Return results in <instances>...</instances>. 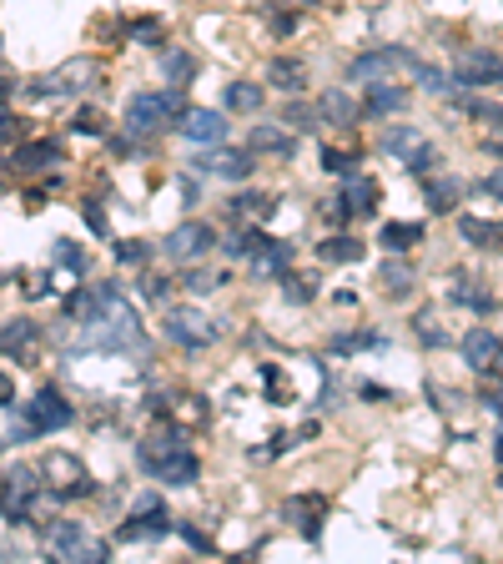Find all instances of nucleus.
<instances>
[{"instance_id":"obj_1","label":"nucleus","mask_w":503,"mask_h":564,"mask_svg":"<svg viewBox=\"0 0 503 564\" xmlns=\"http://www.w3.org/2000/svg\"><path fill=\"white\" fill-rule=\"evenodd\" d=\"M137 463H141L146 479H162V484H172V489H191L201 479V459L187 444V428H181V423H166V419L137 444Z\"/></svg>"},{"instance_id":"obj_2","label":"nucleus","mask_w":503,"mask_h":564,"mask_svg":"<svg viewBox=\"0 0 503 564\" xmlns=\"http://www.w3.org/2000/svg\"><path fill=\"white\" fill-rule=\"evenodd\" d=\"M187 111V86H172V91H137L121 111V127L131 137H156V131L176 127V116Z\"/></svg>"},{"instance_id":"obj_3","label":"nucleus","mask_w":503,"mask_h":564,"mask_svg":"<svg viewBox=\"0 0 503 564\" xmlns=\"http://www.w3.org/2000/svg\"><path fill=\"white\" fill-rule=\"evenodd\" d=\"M166 338L176 348H187V353H207V348L222 343V318H212L207 308H172L162 318Z\"/></svg>"},{"instance_id":"obj_4","label":"nucleus","mask_w":503,"mask_h":564,"mask_svg":"<svg viewBox=\"0 0 503 564\" xmlns=\"http://www.w3.org/2000/svg\"><path fill=\"white\" fill-rule=\"evenodd\" d=\"M36 499H40V474L36 469H25V463H11V469H0V514L5 519H31L36 524Z\"/></svg>"},{"instance_id":"obj_5","label":"nucleus","mask_w":503,"mask_h":564,"mask_svg":"<svg viewBox=\"0 0 503 564\" xmlns=\"http://www.w3.org/2000/svg\"><path fill=\"white\" fill-rule=\"evenodd\" d=\"M377 197H383V187H377L373 177H342V192L327 202V222H338V227H348L352 217H373L377 212Z\"/></svg>"},{"instance_id":"obj_6","label":"nucleus","mask_w":503,"mask_h":564,"mask_svg":"<svg viewBox=\"0 0 503 564\" xmlns=\"http://www.w3.org/2000/svg\"><path fill=\"white\" fill-rule=\"evenodd\" d=\"M40 474H46L50 494H56L61 504L66 499H91V494H96V479L86 474V463L75 459V454H50Z\"/></svg>"},{"instance_id":"obj_7","label":"nucleus","mask_w":503,"mask_h":564,"mask_svg":"<svg viewBox=\"0 0 503 564\" xmlns=\"http://www.w3.org/2000/svg\"><path fill=\"white\" fill-rule=\"evenodd\" d=\"M96 81H101V66L91 56H75L61 71H50L46 81H36L31 96H81V91H96Z\"/></svg>"},{"instance_id":"obj_8","label":"nucleus","mask_w":503,"mask_h":564,"mask_svg":"<svg viewBox=\"0 0 503 564\" xmlns=\"http://www.w3.org/2000/svg\"><path fill=\"white\" fill-rule=\"evenodd\" d=\"M36 434H61V428H71L75 409H71V398L61 393V388H40L36 398H25V413H21Z\"/></svg>"},{"instance_id":"obj_9","label":"nucleus","mask_w":503,"mask_h":564,"mask_svg":"<svg viewBox=\"0 0 503 564\" xmlns=\"http://www.w3.org/2000/svg\"><path fill=\"white\" fill-rule=\"evenodd\" d=\"M453 86L458 91H478V86H499L503 81V56L499 51H478V46H468V51H458V66H453Z\"/></svg>"},{"instance_id":"obj_10","label":"nucleus","mask_w":503,"mask_h":564,"mask_svg":"<svg viewBox=\"0 0 503 564\" xmlns=\"http://www.w3.org/2000/svg\"><path fill=\"white\" fill-rule=\"evenodd\" d=\"M212 247H216V227H212V222H181V227L162 242V252L172 257V262H197V257H207Z\"/></svg>"},{"instance_id":"obj_11","label":"nucleus","mask_w":503,"mask_h":564,"mask_svg":"<svg viewBox=\"0 0 503 564\" xmlns=\"http://www.w3.org/2000/svg\"><path fill=\"white\" fill-rule=\"evenodd\" d=\"M66 156V141L61 137H40V141H21L11 152V172H21V177H36V172H50L61 167Z\"/></svg>"},{"instance_id":"obj_12","label":"nucleus","mask_w":503,"mask_h":564,"mask_svg":"<svg viewBox=\"0 0 503 564\" xmlns=\"http://www.w3.org/2000/svg\"><path fill=\"white\" fill-rule=\"evenodd\" d=\"M187 141H197V146H216V141H226V116L222 111H207V106H187V111L176 116V127Z\"/></svg>"},{"instance_id":"obj_13","label":"nucleus","mask_w":503,"mask_h":564,"mask_svg":"<svg viewBox=\"0 0 503 564\" xmlns=\"http://www.w3.org/2000/svg\"><path fill=\"white\" fill-rule=\"evenodd\" d=\"M458 348H463V363L478 373V378H493V368H499V358H503V338L499 333H489V328H468Z\"/></svg>"},{"instance_id":"obj_14","label":"nucleus","mask_w":503,"mask_h":564,"mask_svg":"<svg viewBox=\"0 0 503 564\" xmlns=\"http://www.w3.org/2000/svg\"><path fill=\"white\" fill-rule=\"evenodd\" d=\"M398 61H408V51H402V46H388V51H383V46H373V51H357V56L348 61V81H363V86H373V81H388Z\"/></svg>"},{"instance_id":"obj_15","label":"nucleus","mask_w":503,"mask_h":564,"mask_svg":"<svg viewBox=\"0 0 503 564\" xmlns=\"http://www.w3.org/2000/svg\"><path fill=\"white\" fill-rule=\"evenodd\" d=\"M322 514H327V499H322V494H297V499L282 504V519H287V524L297 529L307 544H317V539H322Z\"/></svg>"},{"instance_id":"obj_16","label":"nucleus","mask_w":503,"mask_h":564,"mask_svg":"<svg viewBox=\"0 0 503 564\" xmlns=\"http://www.w3.org/2000/svg\"><path fill=\"white\" fill-rule=\"evenodd\" d=\"M207 172H216L222 181H247L252 172H257V152H247V146H222V141H216L212 152H207Z\"/></svg>"},{"instance_id":"obj_17","label":"nucleus","mask_w":503,"mask_h":564,"mask_svg":"<svg viewBox=\"0 0 503 564\" xmlns=\"http://www.w3.org/2000/svg\"><path fill=\"white\" fill-rule=\"evenodd\" d=\"M247 152H262V156H277V162H292V156H297V137H292L287 127H272V121H262V127L247 131Z\"/></svg>"},{"instance_id":"obj_18","label":"nucleus","mask_w":503,"mask_h":564,"mask_svg":"<svg viewBox=\"0 0 503 564\" xmlns=\"http://www.w3.org/2000/svg\"><path fill=\"white\" fill-rule=\"evenodd\" d=\"M287 268H292V242H282V237H267V242L252 252V278L257 282H282Z\"/></svg>"},{"instance_id":"obj_19","label":"nucleus","mask_w":503,"mask_h":564,"mask_svg":"<svg viewBox=\"0 0 503 564\" xmlns=\"http://www.w3.org/2000/svg\"><path fill=\"white\" fill-rule=\"evenodd\" d=\"M166 534H172V514H166V509H131V519L116 529L121 544H137V539H166Z\"/></svg>"},{"instance_id":"obj_20","label":"nucleus","mask_w":503,"mask_h":564,"mask_svg":"<svg viewBox=\"0 0 503 564\" xmlns=\"http://www.w3.org/2000/svg\"><path fill=\"white\" fill-rule=\"evenodd\" d=\"M463 177H423V202H428V212L433 217H448V212H458V202H463Z\"/></svg>"},{"instance_id":"obj_21","label":"nucleus","mask_w":503,"mask_h":564,"mask_svg":"<svg viewBox=\"0 0 503 564\" xmlns=\"http://www.w3.org/2000/svg\"><path fill=\"white\" fill-rule=\"evenodd\" d=\"M317 121H322V127H357L363 111H357V101H352L342 86H332V91L317 96Z\"/></svg>"},{"instance_id":"obj_22","label":"nucleus","mask_w":503,"mask_h":564,"mask_svg":"<svg viewBox=\"0 0 503 564\" xmlns=\"http://www.w3.org/2000/svg\"><path fill=\"white\" fill-rule=\"evenodd\" d=\"M408 101H413V96H408L402 86H393V81H373V86H367V101L357 106V111H363V116H377V121H383V116L408 111Z\"/></svg>"},{"instance_id":"obj_23","label":"nucleus","mask_w":503,"mask_h":564,"mask_svg":"<svg viewBox=\"0 0 503 564\" xmlns=\"http://www.w3.org/2000/svg\"><path fill=\"white\" fill-rule=\"evenodd\" d=\"M262 96H267L262 81H226L222 86V106L232 116H257L262 111Z\"/></svg>"},{"instance_id":"obj_24","label":"nucleus","mask_w":503,"mask_h":564,"mask_svg":"<svg viewBox=\"0 0 503 564\" xmlns=\"http://www.w3.org/2000/svg\"><path fill=\"white\" fill-rule=\"evenodd\" d=\"M267 86L297 96V91L307 86V61H297V56H272V61H267Z\"/></svg>"},{"instance_id":"obj_25","label":"nucleus","mask_w":503,"mask_h":564,"mask_svg":"<svg viewBox=\"0 0 503 564\" xmlns=\"http://www.w3.org/2000/svg\"><path fill=\"white\" fill-rule=\"evenodd\" d=\"M413 278H418V272L402 262V252H393L388 262L377 268V282H383V293H388V297H413V287H418Z\"/></svg>"},{"instance_id":"obj_26","label":"nucleus","mask_w":503,"mask_h":564,"mask_svg":"<svg viewBox=\"0 0 503 564\" xmlns=\"http://www.w3.org/2000/svg\"><path fill=\"white\" fill-rule=\"evenodd\" d=\"M31 343H36V322L31 318H11L5 328H0V353L5 358H31Z\"/></svg>"},{"instance_id":"obj_27","label":"nucleus","mask_w":503,"mask_h":564,"mask_svg":"<svg viewBox=\"0 0 503 564\" xmlns=\"http://www.w3.org/2000/svg\"><path fill=\"white\" fill-rule=\"evenodd\" d=\"M428 237L423 222H383L377 227V242H383V252H408V247H418Z\"/></svg>"},{"instance_id":"obj_28","label":"nucleus","mask_w":503,"mask_h":564,"mask_svg":"<svg viewBox=\"0 0 503 564\" xmlns=\"http://www.w3.org/2000/svg\"><path fill=\"white\" fill-rule=\"evenodd\" d=\"M81 544H86V529L75 524V519H61V524L46 529V550L61 554V560H75V554H81Z\"/></svg>"},{"instance_id":"obj_29","label":"nucleus","mask_w":503,"mask_h":564,"mask_svg":"<svg viewBox=\"0 0 503 564\" xmlns=\"http://www.w3.org/2000/svg\"><path fill=\"white\" fill-rule=\"evenodd\" d=\"M448 297L458 303V308H473V313H493V297L478 287V278L473 272H453V287H448Z\"/></svg>"},{"instance_id":"obj_30","label":"nucleus","mask_w":503,"mask_h":564,"mask_svg":"<svg viewBox=\"0 0 503 564\" xmlns=\"http://www.w3.org/2000/svg\"><path fill=\"white\" fill-rule=\"evenodd\" d=\"M363 252H367V242H363V237H352L348 227L332 232V237H327V242L317 247V257H322V262H342V268H348V262H357Z\"/></svg>"},{"instance_id":"obj_31","label":"nucleus","mask_w":503,"mask_h":564,"mask_svg":"<svg viewBox=\"0 0 503 564\" xmlns=\"http://www.w3.org/2000/svg\"><path fill=\"white\" fill-rule=\"evenodd\" d=\"M458 232H463L468 247H499L503 242V222H483V217H458Z\"/></svg>"},{"instance_id":"obj_32","label":"nucleus","mask_w":503,"mask_h":564,"mask_svg":"<svg viewBox=\"0 0 503 564\" xmlns=\"http://www.w3.org/2000/svg\"><path fill=\"white\" fill-rule=\"evenodd\" d=\"M162 71H166V81H172V86H191V81H197V56L166 46V51H162Z\"/></svg>"},{"instance_id":"obj_33","label":"nucleus","mask_w":503,"mask_h":564,"mask_svg":"<svg viewBox=\"0 0 503 564\" xmlns=\"http://www.w3.org/2000/svg\"><path fill=\"white\" fill-rule=\"evenodd\" d=\"M176 282L187 287V293H197V297H207V293H216V287H226V272H212V268H181L176 272Z\"/></svg>"},{"instance_id":"obj_34","label":"nucleus","mask_w":503,"mask_h":564,"mask_svg":"<svg viewBox=\"0 0 503 564\" xmlns=\"http://www.w3.org/2000/svg\"><path fill=\"white\" fill-rule=\"evenodd\" d=\"M377 146H383L388 156H413L418 146H423V131H418V127H388Z\"/></svg>"},{"instance_id":"obj_35","label":"nucleus","mask_w":503,"mask_h":564,"mask_svg":"<svg viewBox=\"0 0 503 564\" xmlns=\"http://www.w3.org/2000/svg\"><path fill=\"white\" fill-rule=\"evenodd\" d=\"M453 106H458L463 116H473V121H483V127H503V106L499 101H483V96H473V91H463Z\"/></svg>"},{"instance_id":"obj_36","label":"nucleus","mask_w":503,"mask_h":564,"mask_svg":"<svg viewBox=\"0 0 503 564\" xmlns=\"http://www.w3.org/2000/svg\"><path fill=\"white\" fill-rule=\"evenodd\" d=\"M282 127H287V131H302V137H313L322 121H317V106H307V101H297V96H292V101L282 106Z\"/></svg>"},{"instance_id":"obj_37","label":"nucleus","mask_w":503,"mask_h":564,"mask_svg":"<svg viewBox=\"0 0 503 564\" xmlns=\"http://www.w3.org/2000/svg\"><path fill=\"white\" fill-rule=\"evenodd\" d=\"M277 197L272 192H242V197H232V212H247V217H257V222H267L277 212Z\"/></svg>"},{"instance_id":"obj_38","label":"nucleus","mask_w":503,"mask_h":564,"mask_svg":"<svg viewBox=\"0 0 503 564\" xmlns=\"http://www.w3.org/2000/svg\"><path fill=\"white\" fill-rule=\"evenodd\" d=\"M373 348H388V338L377 333V328H363V333H352V338H332V353H373Z\"/></svg>"},{"instance_id":"obj_39","label":"nucleus","mask_w":503,"mask_h":564,"mask_svg":"<svg viewBox=\"0 0 503 564\" xmlns=\"http://www.w3.org/2000/svg\"><path fill=\"white\" fill-rule=\"evenodd\" d=\"M262 242H267V232H262V227H237L222 247H226V257H252Z\"/></svg>"},{"instance_id":"obj_40","label":"nucleus","mask_w":503,"mask_h":564,"mask_svg":"<svg viewBox=\"0 0 503 564\" xmlns=\"http://www.w3.org/2000/svg\"><path fill=\"white\" fill-rule=\"evenodd\" d=\"M322 172H327V177H352V172H357V152L322 146Z\"/></svg>"},{"instance_id":"obj_41","label":"nucleus","mask_w":503,"mask_h":564,"mask_svg":"<svg viewBox=\"0 0 503 564\" xmlns=\"http://www.w3.org/2000/svg\"><path fill=\"white\" fill-rule=\"evenodd\" d=\"M413 76H418V86H423L428 96H448V91H453V81L443 76L438 66H428V61H418V66H413Z\"/></svg>"},{"instance_id":"obj_42","label":"nucleus","mask_w":503,"mask_h":564,"mask_svg":"<svg viewBox=\"0 0 503 564\" xmlns=\"http://www.w3.org/2000/svg\"><path fill=\"white\" fill-rule=\"evenodd\" d=\"M402 162H408V177H418V181H423V177H433V172H438V152H433L428 141H423V146H418L413 156H402Z\"/></svg>"},{"instance_id":"obj_43","label":"nucleus","mask_w":503,"mask_h":564,"mask_svg":"<svg viewBox=\"0 0 503 564\" xmlns=\"http://www.w3.org/2000/svg\"><path fill=\"white\" fill-rule=\"evenodd\" d=\"M116 257H121L126 268H146V262H151V247L137 242V237H116Z\"/></svg>"},{"instance_id":"obj_44","label":"nucleus","mask_w":503,"mask_h":564,"mask_svg":"<svg viewBox=\"0 0 503 564\" xmlns=\"http://www.w3.org/2000/svg\"><path fill=\"white\" fill-rule=\"evenodd\" d=\"M56 262H61L66 272H75V278L86 272V252H81V247H75V242H66V237H61V242H56Z\"/></svg>"},{"instance_id":"obj_45","label":"nucleus","mask_w":503,"mask_h":564,"mask_svg":"<svg viewBox=\"0 0 503 564\" xmlns=\"http://www.w3.org/2000/svg\"><path fill=\"white\" fill-rule=\"evenodd\" d=\"M282 282H287V297H292V303H313V297H317V282L313 278H297V272H282Z\"/></svg>"},{"instance_id":"obj_46","label":"nucleus","mask_w":503,"mask_h":564,"mask_svg":"<svg viewBox=\"0 0 503 564\" xmlns=\"http://www.w3.org/2000/svg\"><path fill=\"white\" fill-rule=\"evenodd\" d=\"M413 333L423 338L428 348H443V343H448V333H443V328H438L433 318H428V313H418V318H413Z\"/></svg>"},{"instance_id":"obj_47","label":"nucleus","mask_w":503,"mask_h":564,"mask_svg":"<svg viewBox=\"0 0 503 564\" xmlns=\"http://www.w3.org/2000/svg\"><path fill=\"white\" fill-rule=\"evenodd\" d=\"M126 31H131V40H141V46H162V21H151V15L146 21H131Z\"/></svg>"},{"instance_id":"obj_48","label":"nucleus","mask_w":503,"mask_h":564,"mask_svg":"<svg viewBox=\"0 0 503 564\" xmlns=\"http://www.w3.org/2000/svg\"><path fill=\"white\" fill-rule=\"evenodd\" d=\"M71 127L81 131V137H106V116H101V111H91V106H86V111H81V116L71 121Z\"/></svg>"},{"instance_id":"obj_49","label":"nucleus","mask_w":503,"mask_h":564,"mask_svg":"<svg viewBox=\"0 0 503 564\" xmlns=\"http://www.w3.org/2000/svg\"><path fill=\"white\" fill-rule=\"evenodd\" d=\"M81 212H86V227L96 232L101 242H111V222H106V212H101L96 202H81Z\"/></svg>"},{"instance_id":"obj_50","label":"nucleus","mask_w":503,"mask_h":564,"mask_svg":"<svg viewBox=\"0 0 503 564\" xmlns=\"http://www.w3.org/2000/svg\"><path fill=\"white\" fill-rule=\"evenodd\" d=\"M176 529V534H181V539H187V544H191V550H197V554H216V544H212V539H207V534H201V529H191V524H172Z\"/></svg>"},{"instance_id":"obj_51","label":"nucleus","mask_w":503,"mask_h":564,"mask_svg":"<svg viewBox=\"0 0 503 564\" xmlns=\"http://www.w3.org/2000/svg\"><path fill=\"white\" fill-rule=\"evenodd\" d=\"M292 36H297V15L277 11V15H272V40H292Z\"/></svg>"},{"instance_id":"obj_52","label":"nucleus","mask_w":503,"mask_h":564,"mask_svg":"<svg viewBox=\"0 0 503 564\" xmlns=\"http://www.w3.org/2000/svg\"><path fill=\"white\" fill-rule=\"evenodd\" d=\"M478 197H493V202H503V167L489 172V177H478Z\"/></svg>"},{"instance_id":"obj_53","label":"nucleus","mask_w":503,"mask_h":564,"mask_svg":"<svg viewBox=\"0 0 503 564\" xmlns=\"http://www.w3.org/2000/svg\"><path fill=\"white\" fill-rule=\"evenodd\" d=\"M141 293H146V297H166V293H172V278H156V272H146Z\"/></svg>"},{"instance_id":"obj_54","label":"nucleus","mask_w":503,"mask_h":564,"mask_svg":"<svg viewBox=\"0 0 503 564\" xmlns=\"http://www.w3.org/2000/svg\"><path fill=\"white\" fill-rule=\"evenodd\" d=\"M357 393H363L367 403H388V398H393V388H383V383H363Z\"/></svg>"},{"instance_id":"obj_55","label":"nucleus","mask_w":503,"mask_h":564,"mask_svg":"<svg viewBox=\"0 0 503 564\" xmlns=\"http://www.w3.org/2000/svg\"><path fill=\"white\" fill-rule=\"evenodd\" d=\"M21 131H25V121H15L11 111H0V141H5V137H21Z\"/></svg>"},{"instance_id":"obj_56","label":"nucleus","mask_w":503,"mask_h":564,"mask_svg":"<svg viewBox=\"0 0 503 564\" xmlns=\"http://www.w3.org/2000/svg\"><path fill=\"white\" fill-rule=\"evenodd\" d=\"M11 403H15V383L0 373V409H11Z\"/></svg>"},{"instance_id":"obj_57","label":"nucleus","mask_w":503,"mask_h":564,"mask_svg":"<svg viewBox=\"0 0 503 564\" xmlns=\"http://www.w3.org/2000/svg\"><path fill=\"white\" fill-rule=\"evenodd\" d=\"M483 403H489L493 413H503V393H499V388H489V393H483Z\"/></svg>"},{"instance_id":"obj_58","label":"nucleus","mask_w":503,"mask_h":564,"mask_svg":"<svg viewBox=\"0 0 503 564\" xmlns=\"http://www.w3.org/2000/svg\"><path fill=\"white\" fill-rule=\"evenodd\" d=\"M483 152H489V156H499V162H503V137H493L489 146H483Z\"/></svg>"},{"instance_id":"obj_59","label":"nucleus","mask_w":503,"mask_h":564,"mask_svg":"<svg viewBox=\"0 0 503 564\" xmlns=\"http://www.w3.org/2000/svg\"><path fill=\"white\" fill-rule=\"evenodd\" d=\"M493 459L503 463V428H499V434H493Z\"/></svg>"},{"instance_id":"obj_60","label":"nucleus","mask_w":503,"mask_h":564,"mask_svg":"<svg viewBox=\"0 0 503 564\" xmlns=\"http://www.w3.org/2000/svg\"><path fill=\"white\" fill-rule=\"evenodd\" d=\"M499 489H503V463H499Z\"/></svg>"}]
</instances>
